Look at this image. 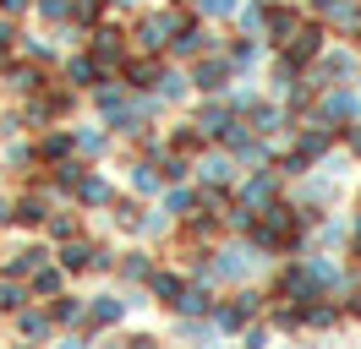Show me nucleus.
I'll list each match as a JSON object with an SVG mask.
<instances>
[{
	"mask_svg": "<svg viewBox=\"0 0 361 349\" xmlns=\"http://www.w3.org/2000/svg\"><path fill=\"white\" fill-rule=\"evenodd\" d=\"M219 77H225V61H208L203 71H197V87H219Z\"/></svg>",
	"mask_w": 361,
	"mask_h": 349,
	"instance_id": "6",
	"label": "nucleus"
},
{
	"mask_svg": "<svg viewBox=\"0 0 361 349\" xmlns=\"http://www.w3.org/2000/svg\"><path fill=\"white\" fill-rule=\"evenodd\" d=\"M93 322H121V300L99 295V300H93Z\"/></svg>",
	"mask_w": 361,
	"mask_h": 349,
	"instance_id": "3",
	"label": "nucleus"
},
{
	"mask_svg": "<svg viewBox=\"0 0 361 349\" xmlns=\"http://www.w3.org/2000/svg\"><path fill=\"white\" fill-rule=\"evenodd\" d=\"M350 148H356V153H361V131H350Z\"/></svg>",
	"mask_w": 361,
	"mask_h": 349,
	"instance_id": "20",
	"label": "nucleus"
},
{
	"mask_svg": "<svg viewBox=\"0 0 361 349\" xmlns=\"http://www.w3.org/2000/svg\"><path fill=\"white\" fill-rule=\"evenodd\" d=\"M71 82H77V87L93 82V61H71Z\"/></svg>",
	"mask_w": 361,
	"mask_h": 349,
	"instance_id": "12",
	"label": "nucleus"
},
{
	"mask_svg": "<svg viewBox=\"0 0 361 349\" xmlns=\"http://www.w3.org/2000/svg\"><path fill=\"white\" fill-rule=\"evenodd\" d=\"M274 33H279V44L295 39V17H290V11H274Z\"/></svg>",
	"mask_w": 361,
	"mask_h": 349,
	"instance_id": "5",
	"label": "nucleus"
},
{
	"mask_svg": "<svg viewBox=\"0 0 361 349\" xmlns=\"http://www.w3.org/2000/svg\"><path fill=\"white\" fill-rule=\"evenodd\" d=\"M132 186H137V191H159V180H154V174H148V170H142V164H137V174H132Z\"/></svg>",
	"mask_w": 361,
	"mask_h": 349,
	"instance_id": "15",
	"label": "nucleus"
},
{
	"mask_svg": "<svg viewBox=\"0 0 361 349\" xmlns=\"http://www.w3.org/2000/svg\"><path fill=\"white\" fill-rule=\"evenodd\" d=\"M126 273H132V279H148V273H154V262H148V257H142V251H137V257L126 262Z\"/></svg>",
	"mask_w": 361,
	"mask_h": 349,
	"instance_id": "11",
	"label": "nucleus"
},
{
	"mask_svg": "<svg viewBox=\"0 0 361 349\" xmlns=\"http://www.w3.org/2000/svg\"><path fill=\"white\" fill-rule=\"evenodd\" d=\"M0 6H6V11H23V6H27V0H0Z\"/></svg>",
	"mask_w": 361,
	"mask_h": 349,
	"instance_id": "19",
	"label": "nucleus"
},
{
	"mask_svg": "<svg viewBox=\"0 0 361 349\" xmlns=\"http://www.w3.org/2000/svg\"><path fill=\"white\" fill-rule=\"evenodd\" d=\"M154 289H159V295H164L170 305H176V295H180V279H170V273H164V279H154Z\"/></svg>",
	"mask_w": 361,
	"mask_h": 349,
	"instance_id": "9",
	"label": "nucleus"
},
{
	"mask_svg": "<svg viewBox=\"0 0 361 349\" xmlns=\"http://www.w3.org/2000/svg\"><path fill=\"white\" fill-rule=\"evenodd\" d=\"M197 6H203V11H214V17H230V11H235V0H197Z\"/></svg>",
	"mask_w": 361,
	"mask_h": 349,
	"instance_id": "14",
	"label": "nucleus"
},
{
	"mask_svg": "<svg viewBox=\"0 0 361 349\" xmlns=\"http://www.w3.org/2000/svg\"><path fill=\"white\" fill-rule=\"evenodd\" d=\"M164 27H170V22H159V17L137 22V39H142V49H159V44H164Z\"/></svg>",
	"mask_w": 361,
	"mask_h": 349,
	"instance_id": "2",
	"label": "nucleus"
},
{
	"mask_svg": "<svg viewBox=\"0 0 361 349\" xmlns=\"http://www.w3.org/2000/svg\"><path fill=\"white\" fill-rule=\"evenodd\" d=\"M23 305V289H11V284H0V311H17Z\"/></svg>",
	"mask_w": 361,
	"mask_h": 349,
	"instance_id": "10",
	"label": "nucleus"
},
{
	"mask_svg": "<svg viewBox=\"0 0 361 349\" xmlns=\"http://www.w3.org/2000/svg\"><path fill=\"white\" fill-rule=\"evenodd\" d=\"M23 333H33V338H39V333H49V322H44V317H23Z\"/></svg>",
	"mask_w": 361,
	"mask_h": 349,
	"instance_id": "18",
	"label": "nucleus"
},
{
	"mask_svg": "<svg viewBox=\"0 0 361 349\" xmlns=\"http://www.w3.org/2000/svg\"><path fill=\"white\" fill-rule=\"evenodd\" d=\"M257 131H279V109H257Z\"/></svg>",
	"mask_w": 361,
	"mask_h": 349,
	"instance_id": "16",
	"label": "nucleus"
},
{
	"mask_svg": "<svg viewBox=\"0 0 361 349\" xmlns=\"http://www.w3.org/2000/svg\"><path fill=\"white\" fill-rule=\"evenodd\" d=\"M82 202H110V186L104 180H82Z\"/></svg>",
	"mask_w": 361,
	"mask_h": 349,
	"instance_id": "7",
	"label": "nucleus"
},
{
	"mask_svg": "<svg viewBox=\"0 0 361 349\" xmlns=\"http://www.w3.org/2000/svg\"><path fill=\"white\" fill-rule=\"evenodd\" d=\"M176 305H180V311H208V295H203V289H192V295H176Z\"/></svg>",
	"mask_w": 361,
	"mask_h": 349,
	"instance_id": "8",
	"label": "nucleus"
},
{
	"mask_svg": "<svg viewBox=\"0 0 361 349\" xmlns=\"http://www.w3.org/2000/svg\"><path fill=\"white\" fill-rule=\"evenodd\" d=\"M317 44H323V33H312V27H295V44H290V65H301L307 55H312Z\"/></svg>",
	"mask_w": 361,
	"mask_h": 349,
	"instance_id": "1",
	"label": "nucleus"
},
{
	"mask_svg": "<svg viewBox=\"0 0 361 349\" xmlns=\"http://www.w3.org/2000/svg\"><path fill=\"white\" fill-rule=\"evenodd\" d=\"M170 213H192V191H170Z\"/></svg>",
	"mask_w": 361,
	"mask_h": 349,
	"instance_id": "17",
	"label": "nucleus"
},
{
	"mask_svg": "<svg viewBox=\"0 0 361 349\" xmlns=\"http://www.w3.org/2000/svg\"><path fill=\"white\" fill-rule=\"evenodd\" d=\"M208 180H230V174H235V170H230V164H225V158H208Z\"/></svg>",
	"mask_w": 361,
	"mask_h": 349,
	"instance_id": "13",
	"label": "nucleus"
},
{
	"mask_svg": "<svg viewBox=\"0 0 361 349\" xmlns=\"http://www.w3.org/2000/svg\"><path fill=\"white\" fill-rule=\"evenodd\" d=\"M93 55H99V61H121V44H115V33H99V39H93Z\"/></svg>",
	"mask_w": 361,
	"mask_h": 349,
	"instance_id": "4",
	"label": "nucleus"
}]
</instances>
